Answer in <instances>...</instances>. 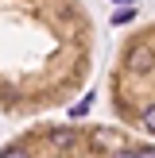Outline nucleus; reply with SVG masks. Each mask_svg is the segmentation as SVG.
<instances>
[{
  "label": "nucleus",
  "mask_w": 155,
  "mask_h": 158,
  "mask_svg": "<svg viewBox=\"0 0 155 158\" xmlns=\"http://www.w3.org/2000/svg\"><path fill=\"white\" fill-rule=\"evenodd\" d=\"M108 108L116 123L155 139V23L124 39L108 69Z\"/></svg>",
  "instance_id": "2"
},
{
  "label": "nucleus",
  "mask_w": 155,
  "mask_h": 158,
  "mask_svg": "<svg viewBox=\"0 0 155 158\" xmlns=\"http://www.w3.org/2000/svg\"><path fill=\"white\" fill-rule=\"evenodd\" d=\"M0 158H155V139L124 123H31L0 147Z\"/></svg>",
  "instance_id": "1"
}]
</instances>
